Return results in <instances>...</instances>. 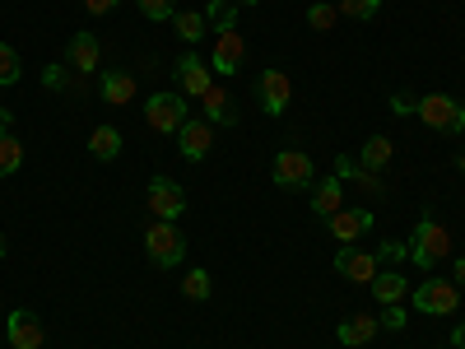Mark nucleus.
<instances>
[{
	"mask_svg": "<svg viewBox=\"0 0 465 349\" xmlns=\"http://www.w3.org/2000/svg\"><path fill=\"white\" fill-rule=\"evenodd\" d=\"M98 94H103V103H112V107H126V103L135 98V80H131V75H122V70H107L103 80H98Z\"/></svg>",
	"mask_w": 465,
	"mask_h": 349,
	"instance_id": "obj_20",
	"label": "nucleus"
},
{
	"mask_svg": "<svg viewBox=\"0 0 465 349\" xmlns=\"http://www.w3.org/2000/svg\"><path fill=\"white\" fill-rule=\"evenodd\" d=\"M177 149H182L186 164H201L205 154L214 149V126L205 122V116H186L182 131H177Z\"/></svg>",
	"mask_w": 465,
	"mask_h": 349,
	"instance_id": "obj_11",
	"label": "nucleus"
},
{
	"mask_svg": "<svg viewBox=\"0 0 465 349\" xmlns=\"http://www.w3.org/2000/svg\"><path fill=\"white\" fill-rule=\"evenodd\" d=\"M182 294H186L191 303H205V298L214 294V289H210V270H201V265H196V270H191V275L182 280Z\"/></svg>",
	"mask_w": 465,
	"mask_h": 349,
	"instance_id": "obj_28",
	"label": "nucleus"
},
{
	"mask_svg": "<svg viewBox=\"0 0 465 349\" xmlns=\"http://www.w3.org/2000/svg\"><path fill=\"white\" fill-rule=\"evenodd\" d=\"M10 252V238H5V233H0V256H5Z\"/></svg>",
	"mask_w": 465,
	"mask_h": 349,
	"instance_id": "obj_39",
	"label": "nucleus"
},
{
	"mask_svg": "<svg viewBox=\"0 0 465 349\" xmlns=\"http://www.w3.org/2000/svg\"><path fill=\"white\" fill-rule=\"evenodd\" d=\"M140 15L153 19V24H163V19L177 15V0H140Z\"/></svg>",
	"mask_w": 465,
	"mask_h": 349,
	"instance_id": "obj_30",
	"label": "nucleus"
},
{
	"mask_svg": "<svg viewBox=\"0 0 465 349\" xmlns=\"http://www.w3.org/2000/svg\"><path fill=\"white\" fill-rule=\"evenodd\" d=\"M456 284L465 289V256H456Z\"/></svg>",
	"mask_w": 465,
	"mask_h": 349,
	"instance_id": "obj_37",
	"label": "nucleus"
},
{
	"mask_svg": "<svg viewBox=\"0 0 465 349\" xmlns=\"http://www.w3.org/2000/svg\"><path fill=\"white\" fill-rule=\"evenodd\" d=\"M232 5H238V10H242V5H256V0H232Z\"/></svg>",
	"mask_w": 465,
	"mask_h": 349,
	"instance_id": "obj_41",
	"label": "nucleus"
},
{
	"mask_svg": "<svg viewBox=\"0 0 465 349\" xmlns=\"http://www.w3.org/2000/svg\"><path fill=\"white\" fill-rule=\"evenodd\" d=\"M19 168H24V145L10 131H0V177H15Z\"/></svg>",
	"mask_w": 465,
	"mask_h": 349,
	"instance_id": "obj_25",
	"label": "nucleus"
},
{
	"mask_svg": "<svg viewBox=\"0 0 465 349\" xmlns=\"http://www.w3.org/2000/svg\"><path fill=\"white\" fill-rule=\"evenodd\" d=\"M256 98H261V112H265V116H284L289 103H293L289 75H284V70H265L261 80H256Z\"/></svg>",
	"mask_w": 465,
	"mask_h": 349,
	"instance_id": "obj_10",
	"label": "nucleus"
},
{
	"mask_svg": "<svg viewBox=\"0 0 465 349\" xmlns=\"http://www.w3.org/2000/svg\"><path fill=\"white\" fill-rule=\"evenodd\" d=\"M186 116H191V103H186L177 89L149 94V103H144V122H149L153 131H159V135H177Z\"/></svg>",
	"mask_w": 465,
	"mask_h": 349,
	"instance_id": "obj_4",
	"label": "nucleus"
},
{
	"mask_svg": "<svg viewBox=\"0 0 465 349\" xmlns=\"http://www.w3.org/2000/svg\"><path fill=\"white\" fill-rule=\"evenodd\" d=\"M377 331H381V322H377L372 313H359V317H349V322L335 326V340H340L344 349H363Z\"/></svg>",
	"mask_w": 465,
	"mask_h": 349,
	"instance_id": "obj_16",
	"label": "nucleus"
},
{
	"mask_svg": "<svg viewBox=\"0 0 465 349\" xmlns=\"http://www.w3.org/2000/svg\"><path fill=\"white\" fill-rule=\"evenodd\" d=\"M460 303V284L456 280H423L419 289H410V307L423 317H451Z\"/></svg>",
	"mask_w": 465,
	"mask_h": 349,
	"instance_id": "obj_5",
	"label": "nucleus"
},
{
	"mask_svg": "<svg viewBox=\"0 0 465 349\" xmlns=\"http://www.w3.org/2000/svg\"><path fill=\"white\" fill-rule=\"evenodd\" d=\"M419 122L438 131V135H460L465 131V103L451 98V94H429V98H419Z\"/></svg>",
	"mask_w": 465,
	"mask_h": 349,
	"instance_id": "obj_2",
	"label": "nucleus"
},
{
	"mask_svg": "<svg viewBox=\"0 0 465 349\" xmlns=\"http://www.w3.org/2000/svg\"><path fill=\"white\" fill-rule=\"evenodd\" d=\"M386 331H405V307L401 303H391V307H381V317H377Z\"/></svg>",
	"mask_w": 465,
	"mask_h": 349,
	"instance_id": "obj_31",
	"label": "nucleus"
},
{
	"mask_svg": "<svg viewBox=\"0 0 465 349\" xmlns=\"http://www.w3.org/2000/svg\"><path fill=\"white\" fill-rule=\"evenodd\" d=\"M201 107H205V122H210V126H238V107H232V98H228L219 85L201 98Z\"/></svg>",
	"mask_w": 465,
	"mask_h": 349,
	"instance_id": "obj_19",
	"label": "nucleus"
},
{
	"mask_svg": "<svg viewBox=\"0 0 465 349\" xmlns=\"http://www.w3.org/2000/svg\"><path fill=\"white\" fill-rule=\"evenodd\" d=\"M173 75H177V94H182V98H196V103H201V98L214 89V70H210V61L196 56V52H182L177 65H173Z\"/></svg>",
	"mask_w": 465,
	"mask_h": 349,
	"instance_id": "obj_6",
	"label": "nucleus"
},
{
	"mask_svg": "<svg viewBox=\"0 0 465 349\" xmlns=\"http://www.w3.org/2000/svg\"><path fill=\"white\" fill-rule=\"evenodd\" d=\"M89 154H94L98 164H112L116 154H122V131H116V126H98L89 135Z\"/></svg>",
	"mask_w": 465,
	"mask_h": 349,
	"instance_id": "obj_22",
	"label": "nucleus"
},
{
	"mask_svg": "<svg viewBox=\"0 0 465 349\" xmlns=\"http://www.w3.org/2000/svg\"><path fill=\"white\" fill-rule=\"evenodd\" d=\"M335 19H340V10H335V5H326V0L307 10V24H312L317 33H331V28H335Z\"/></svg>",
	"mask_w": 465,
	"mask_h": 349,
	"instance_id": "obj_29",
	"label": "nucleus"
},
{
	"mask_svg": "<svg viewBox=\"0 0 465 349\" xmlns=\"http://www.w3.org/2000/svg\"><path fill=\"white\" fill-rule=\"evenodd\" d=\"M372 298H377L381 307H391V303L410 298V284H405L401 270H377V275H372Z\"/></svg>",
	"mask_w": 465,
	"mask_h": 349,
	"instance_id": "obj_18",
	"label": "nucleus"
},
{
	"mask_svg": "<svg viewBox=\"0 0 465 349\" xmlns=\"http://www.w3.org/2000/svg\"><path fill=\"white\" fill-rule=\"evenodd\" d=\"M391 140H386V135H372V140H363V149H359V168L363 173H381L386 164H391Z\"/></svg>",
	"mask_w": 465,
	"mask_h": 349,
	"instance_id": "obj_21",
	"label": "nucleus"
},
{
	"mask_svg": "<svg viewBox=\"0 0 465 349\" xmlns=\"http://www.w3.org/2000/svg\"><path fill=\"white\" fill-rule=\"evenodd\" d=\"M335 270L344 280H359V284H372V275L381 270V261H377V252H354V247H344L340 256H335Z\"/></svg>",
	"mask_w": 465,
	"mask_h": 349,
	"instance_id": "obj_14",
	"label": "nucleus"
},
{
	"mask_svg": "<svg viewBox=\"0 0 465 349\" xmlns=\"http://www.w3.org/2000/svg\"><path fill=\"white\" fill-rule=\"evenodd\" d=\"M451 340H456V349H465V326H456V331H451Z\"/></svg>",
	"mask_w": 465,
	"mask_h": 349,
	"instance_id": "obj_38",
	"label": "nucleus"
},
{
	"mask_svg": "<svg viewBox=\"0 0 465 349\" xmlns=\"http://www.w3.org/2000/svg\"><path fill=\"white\" fill-rule=\"evenodd\" d=\"M405 256H410L405 243H381V247H377V261H405Z\"/></svg>",
	"mask_w": 465,
	"mask_h": 349,
	"instance_id": "obj_32",
	"label": "nucleus"
},
{
	"mask_svg": "<svg viewBox=\"0 0 465 349\" xmlns=\"http://www.w3.org/2000/svg\"><path fill=\"white\" fill-rule=\"evenodd\" d=\"M5 340L10 349H43L47 344V326L37 313H28V307H15L10 322H5Z\"/></svg>",
	"mask_w": 465,
	"mask_h": 349,
	"instance_id": "obj_8",
	"label": "nucleus"
},
{
	"mask_svg": "<svg viewBox=\"0 0 465 349\" xmlns=\"http://www.w3.org/2000/svg\"><path fill=\"white\" fill-rule=\"evenodd\" d=\"M247 61V43L238 33H219V43H214V56H210V70L214 75H238Z\"/></svg>",
	"mask_w": 465,
	"mask_h": 349,
	"instance_id": "obj_13",
	"label": "nucleus"
},
{
	"mask_svg": "<svg viewBox=\"0 0 465 349\" xmlns=\"http://www.w3.org/2000/svg\"><path fill=\"white\" fill-rule=\"evenodd\" d=\"M149 214L177 224V214H186V191H182V182H173V177H153V182H149Z\"/></svg>",
	"mask_w": 465,
	"mask_h": 349,
	"instance_id": "obj_9",
	"label": "nucleus"
},
{
	"mask_svg": "<svg viewBox=\"0 0 465 349\" xmlns=\"http://www.w3.org/2000/svg\"><path fill=\"white\" fill-rule=\"evenodd\" d=\"M410 261L419 265V270H433L438 261H447L451 256V233L433 219V214H423L419 224H414V233H410Z\"/></svg>",
	"mask_w": 465,
	"mask_h": 349,
	"instance_id": "obj_1",
	"label": "nucleus"
},
{
	"mask_svg": "<svg viewBox=\"0 0 465 349\" xmlns=\"http://www.w3.org/2000/svg\"><path fill=\"white\" fill-rule=\"evenodd\" d=\"M326 228H331L335 238H340V243L349 247V243H359L363 233L372 228V214H368L363 205H359V210H340V214H331V219H326Z\"/></svg>",
	"mask_w": 465,
	"mask_h": 349,
	"instance_id": "obj_15",
	"label": "nucleus"
},
{
	"mask_svg": "<svg viewBox=\"0 0 465 349\" xmlns=\"http://www.w3.org/2000/svg\"><path fill=\"white\" fill-rule=\"evenodd\" d=\"M312 159H307V154L302 149H280L275 154V173H270V177H275V186H284V191H307V186H312Z\"/></svg>",
	"mask_w": 465,
	"mask_h": 349,
	"instance_id": "obj_7",
	"label": "nucleus"
},
{
	"mask_svg": "<svg viewBox=\"0 0 465 349\" xmlns=\"http://www.w3.org/2000/svg\"><path fill=\"white\" fill-rule=\"evenodd\" d=\"M205 24H210L214 33H238V5H232V0H210Z\"/></svg>",
	"mask_w": 465,
	"mask_h": 349,
	"instance_id": "obj_24",
	"label": "nucleus"
},
{
	"mask_svg": "<svg viewBox=\"0 0 465 349\" xmlns=\"http://www.w3.org/2000/svg\"><path fill=\"white\" fill-rule=\"evenodd\" d=\"M340 210H344V182H340V177H322V182L312 186V214L331 219V214H340Z\"/></svg>",
	"mask_w": 465,
	"mask_h": 349,
	"instance_id": "obj_17",
	"label": "nucleus"
},
{
	"mask_svg": "<svg viewBox=\"0 0 465 349\" xmlns=\"http://www.w3.org/2000/svg\"><path fill=\"white\" fill-rule=\"evenodd\" d=\"M173 24H177V37H182V43H186V47H196V43H201V37L210 33V24H205V15H196V10H177V15H173Z\"/></svg>",
	"mask_w": 465,
	"mask_h": 349,
	"instance_id": "obj_23",
	"label": "nucleus"
},
{
	"mask_svg": "<svg viewBox=\"0 0 465 349\" xmlns=\"http://www.w3.org/2000/svg\"><path fill=\"white\" fill-rule=\"evenodd\" d=\"M116 5H122V0H84V10H89V15H112Z\"/></svg>",
	"mask_w": 465,
	"mask_h": 349,
	"instance_id": "obj_34",
	"label": "nucleus"
},
{
	"mask_svg": "<svg viewBox=\"0 0 465 349\" xmlns=\"http://www.w3.org/2000/svg\"><path fill=\"white\" fill-rule=\"evenodd\" d=\"M391 107L405 116V112H414V107H419V98H414V94H396V103H391Z\"/></svg>",
	"mask_w": 465,
	"mask_h": 349,
	"instance_id": "obj_35",
	"label": "nucleus"
},
{
	"mask_svg": "<svg viewBox=\"0 0 465 349\" xmlns=\"http://www.w3.org/2000/svg\"><path fill=\"white\" fill-rule=\"evenodd\" d=\"M98 61H103V47H98L94 33H74L70 43H65V65H70L74 75H94Z\"/></svg>",
	"mask_w": 465,
	"mask_h": 349,
	"instance_id": "obj_12",
	"label": "nucleus"
},
{
	"mask_svg": "<svg viewBox=\"0 0 465 349\" xmlns=\"http://www.w3.org/2000/svg\"><path fill=\"white\" fill-rule=\"evenodd\" d=\"M15 126V116H10V107H0V131H10Z\"/></svg>",
	"mask_w": 465,
	"mask_h": 349,
	"instance_id": "obj_36",
	"label": "nucleus"
},
{
	"mask_svg": "<svg viewBox=\"0 0 465 349\" xmlns=\"http://www.w3.org/2000/svg\"><path fill=\"white\" fill-rule=\"evenodd\" d=\"M65 70H70V65H47V70H43V85H47V89H65Z\"/></svg>",
	"mask_w": 465,
	"mask_h": 349,
	"instance_id": "obj_33",
	"label": "nucleus"
},
{
	"mask_svg": "<svg viewBox=\"0 0 465 349\" xmlns=\"http://www.w3.org/2000/svg\"><path fill=\"white\" fill-rule=\"evenodd\" d=\"M344 19H354V24H372L377 15H381V0H340L335 5Z\"/></svg>",
	"mask_w": 465,
	"mask_h": 349,
	"instance_id": "obj_26",
	"label": "nucleus"
},
{
	"mask_svg": "<svg viewBox=\"0 0 465 349\" xmlns=\"http://www.w3.org/2000/svg\"><path fill=\"white\" fill-rule=\"evenodd\" d=\"M144 252H149V261L159 270H168V265H177L186 256V233L173 219H153L149 233H144Z\"/></svg>",
	"mask_w": 465,
	"mask_h": 349,
	"instance_id": "obj_3",
	"label": "nucleus"
},
{
	"mask_svg": "<svg viewBox=\"0 0 465 349\" xmlns=\"http://www.w3.org/2000/svg\"><path fill=\"white\" fill-rule=\"evenodd\" d=\"M456 168H460V173H465V149H460V154H456Z\"/></svg>",
	"mask_w": 465,
	"mask_h": 349,
	"instance_id": "obj_40",
	"label": "nucleus"
},
{
	"mask_svg": "<svg viewBox=\"0 0 465 349\" xmlns=\"http://www.w3.org/2000/svg\"><path fill=\"white\" fill-rule=\"evenodd\" d=\"M363 349H368V344H363Z\"/></svg>",
	"mask_w": 465,
	"mask_h": 349,
	"instance_id": "obj_42",
	"label": "nucleus"
},
{
	"mask_svg": "<svg viewBox=\"0 0 465 349\" xmlns=\"http://www.w3.org/2000/svg\"><path fill=\"white\" fill-rule=\"evenodd\" d=\"M19 75H24V61H19V52H15L10 43H0V89L19 85Z\"/></svg>",
	"mask_w": 465,
	"mask_h": 349,
	"instance_id": "obj_27",
	"label": "nucleus"
}]
</instances>
